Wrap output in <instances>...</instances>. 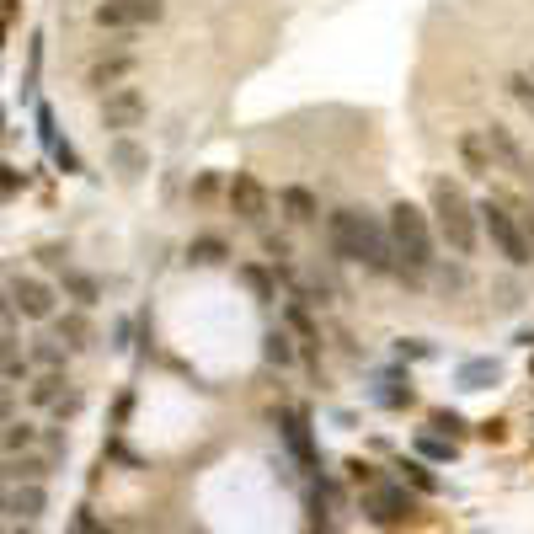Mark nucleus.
<instances>
[{
    "mask_svg": "<svg viewBox=\"0 0 534 534\" xmlns=\"http://www.w3.org/2000/svg\"><path fill=\"white\" fill-rule=\"evenodd\" d=\"M326 251H332L337 262L369 267V273H396L390 230L369 209H332L326 214Z\"/></svg>",
    "mask_w": 534,
    "mask_h": 534,
    "instance_id": "obj_1",
    "label": "nucleus"
},
{
    "mask_svg": "<svg viewBox=\"0 0 534 534\" xmlns=\"http://www.w3.org/2000/svg\"><path fill=\"white\" fill-rule=\"evenodd\" d=\"M385 230H390V251H396V278L401 284H422L433 273V230H428V214L417 203H390L385 214Z\"/></svg>",
    "mask_w": 534,
    "mask_h": 534,
    "instance_id": "obj_2",
    "label": "nucleus"
},
{
    "mask_svg": "<svg viewBox=\"0 0 534 534\" xmlns=\"http://www.w3.org/2000/svg\"><path fill=\"white\" fill-rule=\"evenodd\" d=\"M433 219H438V235L449 241L454 257H470L476 251V203L465 198V187L460 182H449V177H433Z\"/></svg>",
    "mask_w": 534,
    "mask_h": 534,
    "instance_id": "obj_3",
    "label": "nucleus"
},
{
    "mask_svg": "<svg viewBox=\"0 0 534 534\" xmlns=\"http://www.w3.org/2000/svg\"><path fill=\"white\" fill-rule=\"evenodd\" d=\"M476 214H481L486 241L497 246V257L508 262V267H529V262H534V251H529V241H524V230H518L513 209H508V203H502L497 193L486 198V203H476Z\"/></svg>",
    "mask_w": 534,
    "mask_h": 534,
    "instance_id": "obj_4",
    "label": "nucleus"
},
{
    "mask_svg": "<svg viewBox=\"0 0 534 534\" xmlns=\"http://www.w3.org/2000/svg\"><path fill=\"white\" fill-rule=\"evenodd\" d=\"M166 17V0H97L91 22L102 33H134V27H155Z\"/></svg>",
    "mask_w": 534,
    "mask_h": 534,
    "instance_id": "obj_5",
    "label": "nucleus"
},
{
    "mask_svg": "<svg viewBox=\"0 0 534 534\" xmlns=\"http://www.w3.org/2000/svg\"><path fill=\"white\" fill-rule=\"evenodd\" d=\"M145 113H150V102H145V91H139V86H118V91H107V97H102V129L118 134V139L129 129H139Z\"/></svg>",
    "mask_w": 534,
    "mask_h": 534,
    "instance_id": "obj_6",
    "label": "nucleus"
},
{
    "mask_svg": "<svg viewBox=\"0 0 534 534\" xmlns=\"http://www.w3.org/2000/svg\"><path fill=\"white\" fill-rule=\"evenodd\" d=\"M6 294H11V305H17V316H27V321H54V316H59L54 284H43V278H33V273L11 278Z\"/></svg>",
    "mask_w": 534,
    "mask_h": 534,
    "instance_id": "obj_7",
    "label": "nucleus"
},
{
    "mask_svg": "<svg viewBox=\"0 0 534 534\" xmlns=\"http://www.w3.org/2000/svg\"><path fill=\"white\" fill-rule=\"evenodd\" d=\"M230 209L235 219H246V225H262L267 209H273V193L251 177V171H235V182H230Z\"/></svg>",
    "mask_w": 534,
    "mask_h": 534,
    "instance_id": "obj_8",
    "label": "nucleus"
},
{
    "mask_svg": "<svg viewBox=\"0 0 534 534\" xmlns=\"http://www.w3.org/2000/svg\"><path fill=\"white\" fill-rule=\"evenodd\" d=\"M417 502L401 492V486H369L364 497V518H374V524H401V518H412Z\"/></svg>",
    "mask_w": 534,
    "mask_h": 534,
    "instance_id": "obj_9",
    "label": "nucleus"
},
{
    "mask_svg": "<svg viewBox=\"0 0 534 534\" xmlns=\"http://www.w3.org/2000/svg\"><path fill=\"white\" fill-rule=\"evenodd\" d=\"M129 75H134V54H129V49H113V54H97V59H91L86 86L107 97V91H118L123 81H129Z\"/></svg>",
    "mask_w": 534,
    "mask_h": 534,
    "instance_id": "obj_10",
    "label": "nucleus"
},
{
    "mask_svg": "<svg viewBox=\"0 0 534 534\" xmlns=\"http://www.w3.org/2000/svg\"><path fill=\"white\" fill-rule=\"evenodd\" d=\"M49 513V492L33 481H17L6 486V518H22V524H38V518Z\"/></svg>",
    "mask_w": 534,
    "mask_h": 534,
    "instance_id": "obj_11",
    "label": "nucleus"
},
{
    "mask_svg": "<svg viewBox=\"0 0 534 534\" xmlns=\"http://www.w3.org/2000/svg\"><path fill=\"white\" fill-rule=\"evenodd\" d=\"M486 145H492V161H497L502 171H513V177L529 182V155L518 150V139L508 134V123H492V129H486Z\"/></svg>",
    "mask_w": 534,
    "mask_h": 534,
    "instance_id": "obj_12",
    "label": "nucleus"
},
{
    "mask_svg": "<svg viewBox=\"0 0 534 534\" xmlns=\"http://www.w3.org/2000/svg\"><path fill=\"white\" fill-rule=\"evenodd\" d=\"M49 476H54V454H43V449H27V454H17V460H6V470H0V481H6V486H17V481L43 486Z\"/></svg>",
    "mask_w": 534,
    "mask_h": 534,
    "instance_id": "obj_13",
    "label": "nucleus"
},
{
    "mask_svg": "<svg viewBox=\"0 0 534 534\" xmlns=\"http://www.w3.org/2000/svg\"><path fill=\"white\" fill-rule=\"evenodd\" d=\"M278 209H284L289 225H316L321 219V203H316L310 187H284V193H278Z\"/></svg>",
    "mask_w": 534,
    "mask_h": 534,
    "instance_id": "obj_14",
    "label": "nucleus"
},
{
    "mask_svg": "<svg viewBox=\"0 0 534 534\" xmlns=\"http://www.w3.org/2000/svg\"><path fill=\"white\" fill-rule=\"evenodd\" d=\"M27 364L43 369V374H65L70 369V348H65V342H54V337H38L33 353H27Z\"/></svg>",
    "mask_w": 534,
    "mask_h": 534,
    "instance_id": "obj_15",
    "label": "nucleus"
},
{
    "mask_svg": "<svg viewBox=\"0 0 534 534\" xmlns=\"http://www.w3.org/2000/svg\"><path fill=\"white\" fill-rule=\"evenodd\" d=\"M54 332H59V342H65L70 353H86V348H91V321H86V310L54 316Z\"/></svg>",
    "mask_w": 534,
    "mask_h": 534,
    "instance_id": "obj_16",
    "label": "nucleus"
},
{
    "mask_svg": "<svg viewBox=\"0 0 534 534\" xmlns=\"http://www.w3.org/2000/svg\"><path fill=\"white\" fill-rule=\"evenodd\" d=\"M38 444H43V433L33 422H6V428H0V454H6V460H17V454L38 449Z\"/></svg>",
    "mask_w": 534,
    "mask_h": 534,
    "instance_id": "obj_17",
    "label": "nucleus"
},
{
    "mask_svg": "<svg viewBox=\"0 0 534 534\" xmlns=\"http://www.w3.org/2000/svg\"><path fill=\"white\" fill-rule=\"evenodd\" d=\"M65 385H70V374H33V380H27V401L33 406H59L70 396Z\"/></svg>",
    "mask_w": 534,
    "mask_h": 534,
    "instance_id": "obj_18",
    "label": "nucleus"
},
{
    "mask_svg": "<svg viewBox=\"0 0 534 534\" xmlns=\"http://www.w3.org/2000/svg\"><path fill=\"white\" fill-rule=\"evenodd\" d=\"M460 161L476 171V177H486V171H497V161H492V145H486V129H476V134H465L460 139Z\"/></svg>",
    "mask_w": 534,
    "mask_h": 534,
    "instance_id": "obj_19",
    "label": "nucleus"
},
{
    "mask_svg": "<svg viewBox=\"0 0 534 534\" xmlns=\"http://www.w3.org/2000/svg\"><path fill=\"white\" fill-rule=\"evenodd\" d=\"M59 278H65V289L75 294V305H81V310H91V305L102 300L97 278H91V273H81V267H65V273H59Z\"/></svg>",
    "mask_w": 534,
    "mask_h": 534,
    "instance_id": "obj_20",
    "label": "nucleus"
},
{
    "mask_svg": "<svg viewBox=\"0 0 534 534\" xmlns=\"http://www.w3.org/2000/svg\"><path fill=\"white\" fill-rule=\"evenodd\" d=\"M113 166L123 171V177H139V171L150 166V155L134 145V139H113Z\"/></svg>",
    "mask_w": 534,
    "mask_h": 534,
    "instance_id": "obj_21",
    "label": "nucleus"
},
{
    "mask_svg": "<svg viewBox=\"0 0 534 534\" xmlns=\"http://www.w3.org/2000/svg\"><path fill=\"white\" fill-rule=\"evenodd\" d=\"M225 257H230V251H225V241H219V235H198V241L187 246V262H193V267H219Z\"/></svg>",
    "mask_w": 534,
    "mask_h": 534,
    "instance_id": "obj_22",
    "label": "nucleus"
},
{
    "mask_svg": "<svg viewBox=\"0 0 534 534\" xmlns=\"http://www.w3.org/2000/svg\"><path fill=\"white\" fill-rule=\"evenodd\" d=\"M262 358L267 364H294V337L289 332H267L262 337Z\"/></svg>",
    "mask_w": 534,
    "mask_h": 534,
    "instance_id": "obj_23",
    "label": "nucleus"
},
{
    "mask_svg": "<svg viewBox=\"0 0 534 534\" xmlns=\"http://www.w3.org/2000/svg\"><path fill=\"white\" fill-rule=\"evenodd\" d=\"M497 380H502L497 364H465V369H460V385H465V390H486V385H497Z\"/></svg>",
    "mask_w": 534,
    "mask_h": 534,
    "instance_id": "obj_24",
    "label": "nucleus"
},
{
    "mask_svg": "<svg viewBox=\"0 0 534 534\" xmlns=\"http://www.w3.org/2000/svg\"><path fill=\"white\" fill-rule=\"evenodd\" d=\"M508 91H513V102H518V107H524V113L534 118V75H529V70L508 75Z\"/></svg>",
    "mask_w": 534,
    "mask_h": 534,
    "instance_id": "obj_25",
    "label": "nucleus"
},
{
    "mask_svg": "<svg viewBox=\"0 0 534 534\" xmlns=\"http://www.w3.org/2000/svg\"><path fill=\"white\" fill-rule=\"evenodd\" d=\"M38 262L49 267V273H65V267H70V246H59V241H43V246H38Z\"/></svg>",
    "mask_w": 534,
    "mask_h": 534,
    "instance_id": "obj_26",
    "label": "nucleus"
},
{
    "mask_svg": "<svg viewBox=\"0 0 534 534\" xmlns=\"http://www.w3.org/2000/svg\"><path fill=\"white\" fill-rule=\"evenodd\" d=\"M513 209V219H518V230H524V241H529V251H534V209L529 203H518V198H502Z\"/></svg>",
    "mask_w": 534,
    "mask_h": 534,
    "instance_id": "obj_27",
    "label": "nucleus"
},
{
    "mask_svg": "<svg viewBox=\"0 0 534 534\" xmlns=\"http://www.w3.org/2000/svg\"><path fill=\"white\" fill-rule=\"evenodd\" d=\"M6 422H17V385L0 380V428H6Z\"/></svg>",
    "mask_w": 534,
    "mask_h": 534,
    "instance_id": "obj_28",
    "label": "nucleus"
},
{
    "mask_svg": "<svg viewBox=\"0 0 534 534\" xmlns=\"http://www.w3.org/2000/svg\"><path fill=\"white\" fill-rule=\"evenodd\" d=\"M241 278L251 284V294H257V300H273V289H267V273H262V267H241Z\"/></svg>",
    "mask_w": 534,
    "mask_h": 534,
    "instance_id": "obj_29",
    "label": "nucleus"
},
{
    "mask_svg": "<svg viewBox=\"0 0 534 534\" xmlns=\"http://www.w3.org/2000/svg\"><path fill=\"white\" fill-rule=\"evenodd\" d=\"M81 406H86V396H81V390H70V396H65V401L54 406V417L65 422V417H75V412H81Z\"/></svg>",
    "mask_w": 534,
    "mask_h": 534,
    "instance_id": "obj_30",
    "label": "nucleus"
},
{
    "mask_svg": "<svg viewBox=\"0 0 534 534\" xmlns=\"http://www.w3.org/2000/svg\"><path fill=\"white\" fill-rule=\"evenodd\" d=\"M417 449H422V454H433V460H449V454H454V444H444V438H422Z\"/></svg>",
    "mask_w": 534,
    "mask_h": 534,
    "instance_id": "obj_31",
    "label": "nucleus"
},
{
    "mask_svg": "<svg viewBox=\"0 0 534 534\" xmlns=\"http://www.w3.org/2000/svg\"><path fill=\"white\" fill-rule=\"evenodd\" d=\"M433 428H438V433H460V428H465V422H460V417H454V412H433Z\"/></svg>",
    "mask_w": 534,
    "mask_h": 534,
    "instance_id": "obj_32",
    "label": "nucleus"
},
{
    "mask_svg": "<svg viewBox=\"0 0 534 534\" xmlns=\"http://www.w3.org/2000/svg\"><path fill=\"white\" fill-rule=\"evenodd\" d=\"M54 161L65 166V171H81V155H75L70 145H54Z\"/></svg>",
    "mask_w": 534,
    "mask_h": 534,
    "instance_id": "obj_33",
    "label": "nucleus"
},
{
    "mask_svg": "<svg viewBox=\"0 0 534 534\" xmlns=\"http://www.w3.org/2000/svg\"><path fill=\"white\" fill-rule=\"evenodd\" d=\"M406 476H412V481L422 486V492H433V486H438V481L428 476V465H406Z\"/></svg>",
    "mask_w": 534,
    "mask_h": 534,
    "instance_id": "obj_34",
    "label": "nucleus"
},
{
    "mask_svg": "<svg viewBox=\"0 0 534 534\" xmlns=\"http://www.w3.org/2000/svg\"><path fill=\"white\" fill-rule=\"evenodd\" d=\"M11 321H17V305H11V294L0 289V326H6V332H11Z\"/></svg>",
    "mask_w": 534,
    "mask_h": 534,
    "instance_id": "obj_35",
    "label": "nucleus"
},
{
    "mask_svg": "<svg viewBox=\"0 0 534 534\" xmlns=\"http://www.w3.org/2000/svg\"><path fill=\"white\" fill-rule=\"evenodd\" d=\"M438 278H444V289H465V267H444Z\"/></svg>",
    "mask_w": 534,
    "mask_h": 534,
    "instance_id": "obj_36",
    "label": "nucleus"
},
{
    "mask_svg": "<svg viewBox=\"0 0 534 534\" xmlns=\"http://www.w3.org/2000/svg\"><path fill=\"white\" fill-rule=\"evenodd\" d=\"M27 177H22V171H11V166H0V187H6V193H11V187H22Z\"/></svg>",
    "mask_w": 534,
    "mask_h": 534,
    "instance_id": "obj_37",
    "label": "nucleus"
},
{
    "mask_svg": "<svg viewBox=\"0 0 534 534\" xmlns=\"http://www.w3.org/2000/svg\"><path fill=\"white\" fill-rule=\"evenodd\" d=\"M529 182H534V155H529Z\"/></svg>",
    "mask_w": 534,
    "mask_h": 534,
    "instance_id": "obj_38",
    "label": "nucleus"
},
{
    "mask_svg": "<svg viewBox=\"0 0 534 534\" xmlns=\"http://www.w3.org/2000/svg\"><path fill=\"white\" fill-rule=\"evenodd\" d=\"M529 380H534V358H529Z\"/></svg>",
    "mask_w": 534,
    "mask_h": 534,
    "instance_id": "obj_39",
    "label": "nucleus"
},
{
    "mask_svg": "<svg viewBox=\"0 0 534 534\" xmlns=\"http://www.w3.org/2000/svg\"><path fill=\"white\" fill-rule=\"evenodd\" d=\"M524 342H534V332H524Z\"/></svg>",
    "mask_w": 534,
    "mask_h": 534,
    "instance_id": "obj_40",
    "label": "nucleus"
},
{
    "mask_svg": "<svg viewBox=\"0 0 534 534\" xmlns=\"http://www.w3.org/2000/svg\"><path fill=\"white\" fill-rule=\"evenodd\" d=\"M0 470H6V454H0Z\"/></svg>",
    "mask_w": 534,
    "mask_h": 534,
    "instance_id": "obj_41",
    "label": "nucleus"
},
{
    "mask_svg": "<svg viewBox=\"0 0 534 534\" xmlns=\"http://www.w3.org/2000/svg\"><path fill=\"white\" fill-rule=\"evenodd\" d=\"M0 123H6V113H0Z\"/></svg>",
    "mask_w": 534,
    "mask_h": 534,
    "instance_id": "obj_42",
    "label": "nucleus"
},
{
    "mask_svg": "<svg viewBox=\"0 0 534 534\" xmlns=\"http://www.w3.org/2000/svg\"><path fill=\"white\" fill-rule=\"evenodd\" d=\"M0 534H6V529H0Z\"/></svg>",
    "mask_w": 534,
    "mask_h": 534,
    "instance_id": "obj_43",
    "label": "nucleus"
}]
</instances>
